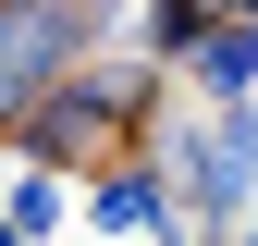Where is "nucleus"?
<instances>
[{
    "instance_id": "nucleus-1",
    "label": "nucleus",
    "mask_w": 258,
    "mask_h": 246,
    "mask_svg": "<svg viewBox=\"0 0 258 246\" xmlns=\"http://www.w3.org/2000/svg\"><path fill=\"white\" fill-rule=\"evenodd\" d=\"M160 111V61L136 49V61H99V49H74L61 74L25 99L0 136L25 148V160H49V172H111L123 148H136V123Z\"/></svg>"
},
{
    "instance_id": "nucleus-2",
    "label": "nucleus",
    "mask_w": 258,
    "mask_h": 246,
    "mask_svg": "<svg viewBox=\"0 0 258 246\" xmlns=\"http://www.w3.org/2000/svg\"><path fill=\"white\" fill-rule=\"evenodd\" d=\"M160 172H172L184 222L234 234L258 209V99H209V123H172V136H160Z\"/></svg>"
},
{
    "instance_id": "nucleus-3",
    "label": "nucleus",
    "mask_w": 258,
    "mask_h": 246,
    "mask_svg": "<svg viewBox=\"0 0 258 246\" xmlns=\"http://www.w3.org/2000/svg\"><path fill=\"white\" fill-rule=\"evenodd\" d=\"M86 222H99V234H184V197H172V172H160V160L123 148V160L86 184Z\"/></svg>"
},
{
    "instance_id": "nucleus-4",
    "label": "nucleus",
    "mask_w": 258,
    "mask_h": 246,
    "mask_svg": "<svg viewBox=\"0 0 258 246\" xmlns=\"http://www.w3.org/2000/svg\"><path fill=\"white\" fill-rule=\"evenodd\" d=\"M184 74H197V99H258V13H221L184 49Z\"/></svg>"
},
{
    "instance_id": "nucleus-5",
    "label": "nucleus",
    "mask_w": 258,
    "mask_h": 246,
    "mask_svg": "<svg viewBox=\"0 0 258 246\" xmlns=\"http://www.w3.org/2000/svg\"><path fill=\"white\" fill-rule=\"evenodd\" d=\"M221 13H234V0H136V37H148V61H184Z\"/></svg>"
},
{
    "instance_id": "nucleus-6",
    "label": "nucleus",
    "mask_w": 258,
    "mask_h": 246,
    "mask_svg": "<svg viewBox=\"0 0 258 246\" xmlns=\"http://www.w3.org/2000/svg\"><path fill=\"white\" fill-rule=\"evenodd\" d=\"M0 234H61V184H49V160H37V172H13V197H0Z\"/></svg>"
},
{
    "instance_id": "nucleus-7",
    "label": "nucleus",
    "mask_w": 258,
    "mask_h": 246,
    "mask_svg": "<svg viewBox=\"0 0 258 246\" xmlns=\"http://www.w3.org/2000/svg\"><path fill=\"white\" fill-rule=\"evenodd\" d=\"M25 99H37V86H25V74H13V61H0V123H13V111H25Z\"/></svg>"
}]
</instances>
